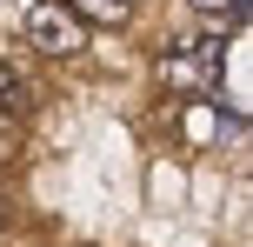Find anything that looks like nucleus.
Here are the masks:
<instances>
[{"mask_svg": "<svg viewBox=\"0 0 253 247\" xmlns=\"http://www.w3.org/2000/svg\"><path fill=\"white\" fill-rule=\"evenodd\" d=\"M27 40H34V53L74 60V53L87 47V20H80L67 0H34V7H27Z\"/></svg>", "mask_w": 253, "mask_h": 247, "instance_id": "1", "label": "nucleus"}, {"mask_svg": "<svg viewBox=\"0 0 253 247\" xmlns=\"http://www.w3.org/2000/svg\"><path fill=\"white\" fill-rule=\"evenodd\" d=\"M160 87L173 94V100H213V60H200L187 40H173V47L160 53Z\"/></svg>", "mask_w": 253, "mask_h": 247, "instance_id": "2", "label": "nucleus"}, {"mask_svg": "<svg viewBox=\"0 0 253 247\" xmlns=\"http://www.w3.org/2000/svg\"><path fill=\"white\" fill-rule=\"evenodd\" d=\"M180 141L200 154V147H220V100H187L180 114Z\"/></svg>", "mask_w": 253, "mask_h": 247, "instance_id": "3", "label": "nucleus"}, {"mask_svg": "<svg viewBox=\"0 0 253 247\" xmlns=\"http://www.w3.org/2000/svg\"><path fill=\"white\" fill-rule=\"evenodd\" d=\"M40 100V87H34V74H20L13 60H0V114H13V120H27V107Z\"/></svg>", "mask_w": 253, "mask_h": 247, "instance_id": "4", "label": "nucleus"}, {"mask_svg": "<svg viewBox=\"0 0 253 247\" xmlns=\"http://www.w3.org/2000/svg\"><path fill=\"white\" fill-rule=\"evenodd\" d=\"M67 7L93 27V20H126V13H133V0H67Z\"/></svg>", "mask_w": 253, "mask_h": 247, "instance_id": "5", "label": "nucleus"}, {"mask_svg": "<svg viewBox=\"0 0 253 247\" xmlns=\"http://www.w3.org/2000/svg\"><path fill=\"white\" fill-rule=\"evenodd\" d=\"M20 147H27V120H13V114H0V174L20 160Z\"/></svg>", "mask_w": 253, "mask_h": 247, "instance_id": "6", "label": "nucleus"}, {"mask_svg": "<svg viewBox=\"0 0 253 247\" xmlns=\"http://www.w3.org/2000/svg\"><path fill=\"white\" fill-rule=\"evenodd\" d=\"M227 7H233V0H193V13H207V20H220Z\"/></svg>", "mask_w": 253, "mask_h": 247, "instance_id": "7", "label": "nucleus"}]
</instances>
